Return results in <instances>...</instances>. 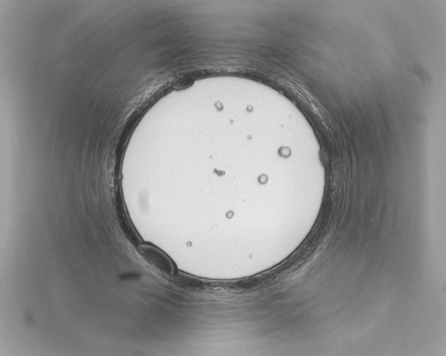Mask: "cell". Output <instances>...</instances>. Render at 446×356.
I'll use <instances>...</instances> for the list:
<instances>
[{
	"label": "cell",
	"instance_id": "1",
	"mask_svg": "<svg viewBox=\"0 0 446 356\" xmlns=\"http://www.w3.org/2000/svg\"><path fill=\"white\" fill-rule=\"evenodd\" d=\"M139 251L147 263L161 274L166 276H172L174 274L171 260L162 252L149 246H140Z\"/></svg>",
	"mask_w": 446,
	"mask_h": 356
}]
</instances>
